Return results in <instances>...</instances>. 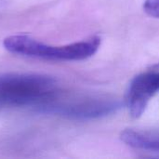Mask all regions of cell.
<instances>
[{"label":"cell","mask_w":159,"mask_h":159,"mask_svg":"<svg viewBox=\"0 0 159 159\" xmlns=\"http://www.w3.org/2000/svg\"><path fill=\"white\" fill-rule=\"evenodd\" d=\"M120 139L131 148L159 154L158 133L128 129L121 132Z\"/></svg>","instance_id":"5b68a950"},{"label":"cell","mask_w":159,"mask_h":159,"mask_svg":"<svg viewBox=\"0 0 159 159\" xmlns=\"http://www.w3.org/2000/svg\"><path fill=\"white\" fill-rule=\"evenodd\" d=\"M4 107H6V105H5V103H4V102H2V99H0V110H1L2 108H4Z\"/></svg>","instance_id":"52a82bcc"},{"label":"cell","mask_w":159,"mask_h":159,"mask_svg":"<svg viewBox=\"0 0 159 159\" xmlns=\"http://www.w3.org/2000/svg\"><path fill=\"white\" fill-rule=\"evenodd\" d=\"M155 66H156L157 68H158V69H159V64H157V65H155Z\"/></svg>","instance_id":"ba28073f"},{"label":"cell","mask_w":159,"mask_h":159,"mask_svg":"<svg viewBox=\"0 0 159 159\" xmlns=\"http://www.w3.org/2000/svg\"><path fill=\"white\" fill-rule=\"evenodd\" d=\"M56 80L50 76L38 74L8 73L0 74V92L26 89L55 88Z\"/></svg>","instance_id":"277c9868"},{"label":"cell","mask_w":159,"mask_h":159,"mask_svg":"<svg viewBox=\"0 0 159 159\" xmlns=\"http://www.w3.org/2000/svg\"><path fill=\"white\" fill-rule=\"evenodd\" d=\"M120 108V102L101 97H61L55 90L36 108L42 114L59 116L75 120H91L107 116Z\"/></svg>","instance_id":"7a4b0ae2"},{"label":"cell","mask_w":159,"mask_h":159,"mask_svg":"<svg viewBox=\"0 0 159 159\" xmlns=\"http://www.w3.org/2000/svg\"><path fill=\"white\" fill-rule=\"evenodd\" d=\"M143 9L148 15L159 18V0H145Z\"/></svg>","instance_id":"8992f818"},{"label":"cell","mask_w":159,"mask_h":159,"mask_svg":"<svg viewBox=\"0 0 159 159\" xmlns=\"http://www.w3.org/2000/svg\"><path fill=\"white\" fill-rule=\"evenodd\" d=\"M101 37L90 38L64 46H50L27 34L7 36L3 46L8 52L34 59L57 61H83L93 56L101 46Z\"/></svg>","instance_id":"6da1fadb"},{"label":"cell","mask_w":159,"mask_h":159,"mask_svg":"<svg viewBox=\"0 0 159 159\" xmlns=\"http://www.w3.org/2000/svg\"><path fill=\"white\" fill-rule=\"evenodd\" d=\"M159 92V69L153 66L151 70L136 75L130 82L126 103L130 116L139 118L144 113L150 100Z\"/></svg>","instance_id":"3957f363"}]
</instances>
